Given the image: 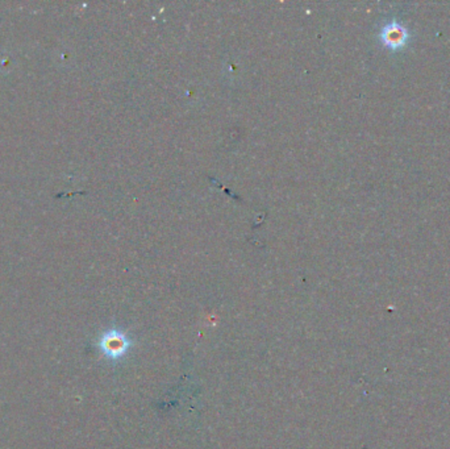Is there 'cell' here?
Returning <instances> with one entry per match:
<instances>
[{
	"instance_id": "cell-2",
	"label": "cell",
	"mask_w": 450,
	"mask_h": 449,
	"mask_svg": "<svg viewBox=\"0 0 450 449\" xmlns=\"http://www.w3.org/2000/svg\"><path fill=\"white\" fill-rule=\"evenodd\" d=\"M382 37L387 47L390 48H398L404 44V41L408 37L407 30H404L401 25L392 23L390 25H387L383 32H382Z\"/></svg>"
},
{
	"instance_id": "cell-1",
	"label": "cell",
	"mask_w": 450,
	"mask_h": 449,
	"mask_svg": "<svg viewBox=\"0 0 450 449\" xmlns=\"http://www.w3.org/2000/svg\"><path fill=\"white\" fill-rule=\"evenodd\" d=\"M132 340L127 333L112 328L103 333L99 339L98 345L103 354L109 360L123 359L132 348Z\"/></svg>"
}]
</instances>
